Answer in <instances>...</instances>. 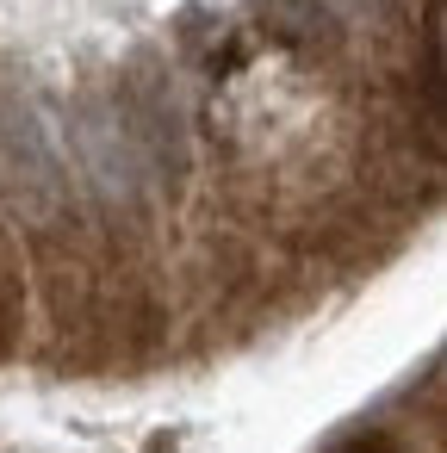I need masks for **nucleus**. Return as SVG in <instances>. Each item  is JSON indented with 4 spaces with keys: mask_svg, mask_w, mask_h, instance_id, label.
<instances>
[{
    "mask_svg": "<svg viewBox=\"0 0 447 453\" xmlns=\"http://www.w3.org/2000/svg\"><path fill=\"white\" fill-rule=\"evenodd\" d=\"M0 199L38 230L69 218V174L19 94H0Z\"/></svg>",
    "mask_w": 447,
    "mask_h": 453,
    "instance_id": "obj_1",
    "label": "nucleus"
},
{
    "mask_svg": "<svg viewBox=\"0 0 447 453\" xmlns=\"http://www.w3.org/2000/svg\"><path fill=\"white\" fill-rule=\"evenodd\" d=\"M75 150H81V174H88L106 199H119V205L137 199L150 156H143V137H137V125H131L125 112L88 106V112L75 119Z\"/></svg>",
    "mask_w": 447,
    "mask_h": 453,
    "instance_id": "obj_2",
    "label": "nucleus"
},
{
    "mask_svg": "<svg viewBox=\"0 0 447 453\" xmlns=\"http://www.w3.org/2000/svg\"><path fill=\"white\" fill-rule=\"evenodd\" d=\"M255 19L274 44L298 50V57H317V50H335V7L329 0H255Z\"/></svg>",
    "mask_w": 447,
    "mask_h": 453,
    "instance_id": "obj_3",
    "label": "nucleus"
},
{
    "mask_svg": "<svg viewBox=\"0 0 447 453\" xmlns=\"http://www.w3.org/2000/svg\"><path fill=\"white\" fill-rule=\"evenodd\" d=\"M13 311H19V267H13V249L0 236V348L13 335Z\"/></svg>",
    "mask_w": 447,
    "mask_h": 453,
    "instance_id": "obj_4",
    "label": "nucleus"
},
{
    "mask_svg": "<svg viewBox=\"0 0 447 453\" xmlns=\"http://www.w3.org/2000/svg\"><path fill=\"white\" fill-rule=\"evenodd\" d=\"M335 453H404V447H397L391 434H379V428H373V434H348Z\"/></svg>",
    "mask_w": 447,
    "mask_h": 453,
    "instance_id": "obj_5",
    "label": "nucleus"
},
{
    "mask_svg": "<svg viewBox=\"0 0 447 453\" xmlns=\"http://www.w3.org/2000/svg\"><path fill=\"white\" fill-rule=\"evenodd\" d=\"M342 7H360V0H342Z\"/></svg>",
    "mask_w": 447,
    "mask_h": 453,
    "instance_id": "obj_6",
    "label": "nucleus"
}]
</instances>
